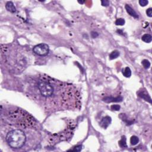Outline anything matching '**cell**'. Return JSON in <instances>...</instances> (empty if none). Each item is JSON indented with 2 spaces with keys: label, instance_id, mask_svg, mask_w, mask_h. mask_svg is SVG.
I'll use <instances>...</instances> for the list:
<instances>
[{
  "label": "cell",
  "instance_id": "obj_7",
  "mask_svg": "<svg viewBox=\"0 0 152 152\" xmlns=\"http://www.w3.org/2000/svg\"><path fill=\"white\" fill-rule=\"evenodd\" d=\"M122 100H123V98L122 97H118V98H111V97H110V98H109V97H108V98H105V99H103V101L106 102H121L122 101Z\"/></svg>",
  "mask_w": 152,
  "mask_h": 152
},
{
  "label": "cell",
  "instance_id": "obj_20",
  "mask_svg": "<svg viewBox=\"0 0 152 152\" xmlns=\"http://www.w3.org/2000/svg\"><path fill=\"white\" fill-rule=\"evenodd\" d=\"M92 36L93 38H96L97 36H98V34L96 33V32H92Z\"/></svg>",
  "mask_w": 152,
  "mask_h": 152
},
{
  "label": "cell",
  "instance_id": "obj_2",
  "mask_svg": "<svg viewBox=\"0 0 152 152\" xmlns=\"http://www.w3.org/2000/svg\"><path fill=\"white\" fill-rule=\"evenodd\" d=\"M38 87L42 96L45 98H49L53 95L54 88L51 83L49 81L39 80L38 81Z\"/></svg>",
  "mask_w": 152,
  "mask_h": 152
},
{
  "label": "cell",
  "instance_id": "obj_6",
  "mask_svg": "<svg viewBox=\"0 0 152 152\" xmlns=\"http://www.w3.org/2000/svg\"><path fill=\"white\" fill-rule=\"evenodd\" d=\"M5 8L8 11L11 12V13H14L16 12V8L11 1H8L7 2L5 5Z\"/></svg>",
  "mask_w": 152,
  "mask_h": 152
},
{
  "label": "cell",
  "instance_id": "obj_13",
  "mask_svg": "<svg viewBox=\"0 0 152 152\" xmlns=\"http://www.w3.org/2000/svg\"><path fill=\"white\" fill-rule=\"evenodd\" d=\"M125 23V21L124 19L119 18L115 21V25L117 26H124Z\"/></svg>",
  "mask_w": 152,
  "mask_h": 152
},
{
  "label": "cell",
  "instance_id": "obj_3",
  "mask_svg": "<svg viewBox=\"0 0 152 152\" xmlns=\"http://www.w3.org/2000/svg\"><path fill=\"white\" fill-rule=\"evenodd\" d=\"M34 54L39 56H46L49 52V48L47 44H40L34 46L33 48Z\"/></svg>",
  "mask_w": 152,
  "mask_h": 152
},
{
  "label": "cell",
  "instance_id": "obj_12",
  "mask_svg": "<svg viewBox=\"0 0 152 152\" xmlns=\"http://www.w3.org/2000/svg\"><path fill=\"white\" fill-rule=\"evenodd\" d=\"M119 144V146L122 148H124V147H127V143H126V137L125 136H123L122 137L121 140L118 143Z\"/></svg>",
  "mask_w": 152,
  "mask_h": 152
},
{
  "label": "cell",
  "instance_id": "obj_21",
  "mask_svg": "<svg viewBox=\"0 0 152 152\" xmlns=\"http://www.w3.org/2000/svg\"><path fill=\"white\" fill-rule=\"evenodd\" d=\"M84 1H78L79 3H80V4H83V3H84Z\"/></svg>",
  "mask_w": 152,
  "mask_h": 152
},
{
  "label": "cell",
  "instance_id": "obj_11",
  "mask_svg": "<svg viewBox=\"0 0 152 152\" xmlns=\"http://www.w3.org/2000/svg\"><path fill=\"white\" fill-rule=\"evenodd\" d=\"M119 56V52L118 51H112L109 55V59L112 60V59H116Z\"/></svg>",
  "mask_w": 152,
  "mask_h": 152
},
{
  "label": "cell",
  "instance_id": "obj_10",
  "mask_svg": "<svg viewBox=\"0 0 152 152\" xmlns=\"http://www.w3.org/2000/svg\"><path fill=\"white\" fill-rule=\"evenodd\" d=\"M139 142V138L138 137L136 136H133L131 137L130 138V143L132 146H136Z\"/></svg>",
  "mask_w": 152,
  "mask_h": 152
},
{
  "label": "cell",
  "instance_id": "obj_18",
  "mask_svg": "<svg viewBox=\"0 0 152 152\" xmlns=\"http://www.w3.org/2000/svg\"><path fill=\"white\" fill-rule=\"evenodd\" d=\"M102 5L105 6V7H107L109 5V1H107V0H105V1H101Z\"/></svg>",
  "mask_w": 152,
  "mask_h": 152
},
{
  "label": "cell",
  "instance_id": "obj_16",
  "mask_svg": "<svg viewBox=\"0 0 152 152\" xmlns=\"http://www.w3.org/2000/svg\"><path fill=\"white\" fill-rule=\"evenodd\" d=\"M111 109L113 110V111H119L121 108V106L118 105H113L111 106Z\"/></svg>",
  "mask_w": 152,
  "mask_h": 152
},
{
  "label": "cell",
  "instance_id": "obj_14",
  "mask_svg": "<svg viewBox=\"0 0 152 152\" xmlns=\"http://www.w3.org/2000/svg\"><path fill=\"white\" fill-rule=\"evenodd\" d=\"M142 64H143V67H144L146 69H149L150 67V63L149 62V60H147V59H144V60H143V61H142Z\"/></svg>",
  "mask_w": 152,
  "mask_h": 152
},
{
  "label": "cell",
  "instance_id": "obj_9",
  "mask_svg": "<svg viewBox=\"0 0 152 152\" xmlns=\"http://www.w3.org/2000/svg\"><path fill=\"white\" fill-rule=\"evenodd\" d=\"M123 74L125 77L129 78L131 76V70L129 67H126L123 70Z\"/></svg>",
  "mask_w": 152,
  "mask_h": 152
},
{
  "label": "cell",
  "instance_id": "obj_8",
  "mask_svg": "<svg viewBox=\"0 0 152 152\" xmlns=\"http://www.w3.org/2000/svg\"><path fill=\"white\" fill-rule=\"evenodd\" d=\"M142 39L146 43H150L152 40V37L150 34H145L142 36Z\"/></svg>",
  "mask_w": 152,
  "mask_h": 152
},
{
  "label": "cell",
  "instance_id": "obj_19",
  "mask_svg": "<svg viewBox=\"0 0 152 152\" xmlns=\"http://www.w3.org/2000/svg\"><path fill=\"white\" fill-rule=\"evenodd\" d=\"M81 149H82V146H78L74 147V149H73L72 151H75V152H80L81 151Z\"/></svg>",
  "mask_w": 152,
  "mask_h": 152
},
{
  "label": "cell",
  "instance_id": "obj_17",
  "mask_svg": "<svg viewBox=\"0 0 152 152\" xmlns=\"http://www.w3.org/2000/svg\"><path fill=\"white\" fill-rule=\"evenodd\" d=\"M146 14L149 17H152V8H149L146 10Z\"/></svg>",
  "mask_w": 152,
  "mask_h": 152
},
{
  "label": "cell",
  "instance_id": "obj_4",
  "mask_svg": "<svg viewBox=\"0 0 152 152\" xmlns=\"http://www.w3.org/2000/svg\"><path fill=\"white\" fill-rule=\"evenodd\" d=\"M111 121H112V119H111V117H109V116H106V117L102 118L100 123V125L102 127L106 129L111 124Z\"/></svg>",
  "mask_w": 152,
  "mask_h": 152
},
{
  "label": "cell",
  "instance_id": "obj_1",
  "mask_svg": "<svg viewBox=\"0 0 152 152\" xmlns=\"http://www.w3.org/2000/svg\"><path fill=\"white\" fill-rule=\"evenodd\" d=\"M6 141L8 145L13 149H20L26 143V136L22 130L19 129L13 130L7 134Z\"/></svg>",
  "mask_w": 152,
  "mask_h": 152
},
{
  "label": "cell",
  "instance_id": "obj_5",
  "mask_svg": "<svg viewBox=\"0 0 152 152\" xmlns=\"http://www.w3.org/2000/svg\"><path fill=\"white\" fill-rule=\"evenodd\" d=\"M125 10H126L127 12L130 14L131 16L133 17L136 18V19H138V15L137 14V13H136L134 11V10L132 8L130 5H129L128 4H126L125 6Z\"/></svg>",
  "mask_w": 152,
  "mask_h": 152
},
{
  "label": "cell",
  "instance_id": "obj_15",
  "mask_svg": "<svg viewBox=\"0 0 152 152\" xmlns=\"http://www.w3.org/2000/svg\"><path fill=\"white\" fill-rule=\"evenodd\" d=\"M149 3V1H147V0H140L139 1V4L142 7H145Z\"/></svg>",
  "mask_w": 152,
  "mask_h": 152
}]
</instances>
